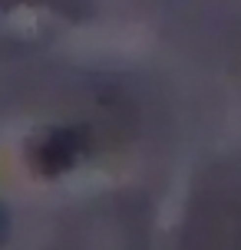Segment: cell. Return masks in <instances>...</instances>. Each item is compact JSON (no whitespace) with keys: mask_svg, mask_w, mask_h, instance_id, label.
Returning a JSON list of instances; mask_svg holds the SVG:
<instances>
[{"mask_svg":"<svg viewBox=\"0 0 241 250\" xmlns=\"http://www.w3.org/2000/svg\"><path fill=\"white\" fill-rule=\"evenodd\" d=\"M89 151V135L79 125H60L40 132L26 145V162L40 178H60L73 171Z\"/></svg>","mask_w":241,"mask_h":250,"instance_id":"obj_1","label":"cell"},{"mask_svg":"<svg viewBox=\"0 0 241 250\" xmlns=\"http://www.w3.org/2000/svg\"><path fill=\"white\" fill-rule=\"evenodd\" d=\"M7 230H10V217H7V211H3V204H0V240L7 237Z\"/></svg>","mask_w":241,"mask_h":250,"instance_id":"obj_2","label":"cell"}]
</instances>
